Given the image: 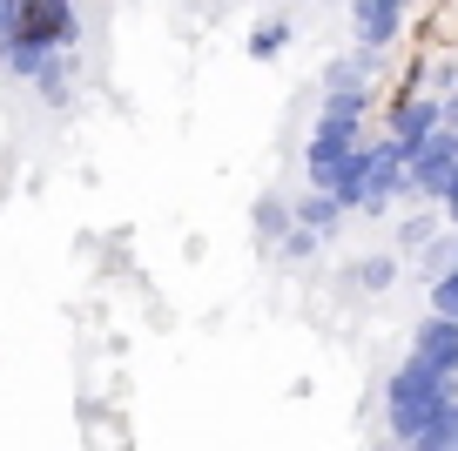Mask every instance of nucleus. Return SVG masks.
<instances>
[{"label": "nucleus", "mask_w": 458, "mask_h": 451, "mask_svg": "<svg viewBox=\"0 0 458 451\" xmlns=\"http://www.w3.org/2000/svg\"><path fill=\"white\" fill-rule=\"evenodd\" d=\"M452 404H458V378H438V370L418 364V357H404V364L391 370V384H385V424H391L398 445H411V438Z\"/></svg>", "instance_id": "f257e3e1"}, {"label": "nucleus", "mask_w": 458, "mask_h": 451, "mask_svg": "<svg viewBox=\"0 0 458 451\" xmlns=\"http://www.w3.org/2000/svg\"><path fill=\"white\" fill-rule=\"evenodd\" d=\"M452 169H458V128H438V135H431L425 149L404 162V183H411V196L445 202V189H452Z\"/></svg>", "instance_id": "f03ea898"}, {"label": "nucleus", "mask_w": 458, "mask_h": 451, "mask_svg": "<svg viewBox=\"0 0 458 451\" xmlns=\"http://www.w3.org/2000/svg\"><path fill=\"white\" fill-rule=\"evenodd\" d=\"M445 128V101H431V95H398V108H391V149H398L404 162L418 156V149H425L431 135H438Z\"/></svg>", "instance_id": "7ed1b4c3"}, {"label": "nucleus", "mask_w": 458, "mask_h": 451, "mask_svg": "<svg viewBox=\"0 0 458 451\" xmlns=\"http://www.w3.org/2000/svg\"><path fill=\"white\" fill-rule=\"evenodd\" d=\"M404 14H411V0H358V14H351V28H358V47L385 55V47L398 41Z\"/></svg>", "instance_id": "20e7f679"}, {"label": "nucleus", "mask_w": 458, "mask_h": 451, "mask_svg": "<svg viewBox=\"0 0 458 451\" xmlns=\"http://www.w3.org/2000/svg\"><path fill=\"white\" fill-rule=\"evenodd\" d=\"M411 357L431 364L438 378H458V324L452 317H425V324L411 330Z\"/></svg>", "instance_id": "39448f33"}, {"label": "nucleus", "mask_w": 458, "mask_h": 451, "mask_svg": "<svg viewBox=\"0 0 458 451\" xmlns=\"http://www.w3.org/2000/svg\"><path fill=\"white\" fill-rule=\"evenodd\" d=\"M290 216H297V229H310V236H330V229H337V216H344V202L324 196V189H310V196L290 202Z\"/></svg>", "instance_id": "423d86ee"}, {"label": "nucleus", "mask_w": 458, "mask_h": 451, "mask_svg": "<svg viewBox=\"0 0 458 451\" xmlns=\"http://www.w3.org/2000/svg\"><path fill=\"white\" fill-rule=\"evenodd\" d=\"M257 229H263V243H276V250H284V243H290V229H297L290 202H284V196H263V202H257Z\"/></svg>", "instance_id": "0eeeda50"}, {"label": "nucleus", "mask_w": 458, "mask_h": 451, "mask_svg": "<svg viewBox=\"0 0 458 451\" xmlns=\"http://www.w3.org/2000/svg\"><path fill=\"white\" fill-rule=\"evenodd\" d=\"M431 317H452L458 324V263H445L438 277H431Z\"/></svg>", "instance_id": "6e6552de"}, {"label": "nucleus", "mask_w": 458, "mask_h": 451, "mask_svg": "<svg viewBox=\"0 0 458 451\" xmlns=\"http://www.w3.org/2000/svg\"><path fill=\"white\" fill-rule=\"evenodd\" d=\"M391 277H398V263H391V256H371V263H358V269H351V283H358V290H371V296L385 290Z\"/></svg>", "instance_id": "1a4fd4ad"}, {"label": "nucleus", "mask_w": 458, "mask_h": 451, "mask_svg": "<svg viewBox=\"0 0 458 451\" xmlns=\"http://www.w3.org/2000/svg\"><path fill=\"white\" fill-rule=\"evenodd\" d=\"M284 41H290V28H284V21H276V28H257V34H250V55H276Z\"/></svg>", "instance_id": "9d476101"}]
</instances>
